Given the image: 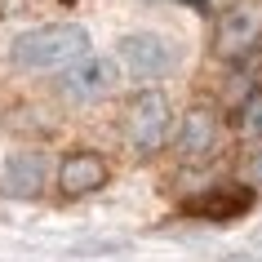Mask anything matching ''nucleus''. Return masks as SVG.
Returning <instances> with one entry per match:
<instances>
[{
    "label": "nucleus",
    "mask_w": 262,
    "mask_h": 262,
    "mask_svg": "<svg viewBox=\"0 0 262 262\" xmlns=\"http://www.w3.org/2000/svg\"><path fill=\"white\" fill-rule=\"evenodd\" d=\"M84 58H89V31L80 23H45L9 45V62L18 71H67Z\"/></svg>",
    "instance_id": "1"
},
{
    "label": "nucleus",
    "mask_w": 262,
    "mask_h": 262,
    "mask_svg": "<svg viewBox=\"0 0 262 262\" xmlns=\"http://www.w3.org/2000/svg\"><path fill=\"white\" fill-rule=\"evenodd\" d=\"M169 138V98L160 89H142L124 107V142L134 156H156Z\"/></svg>",
    "instance_id": "2"
},
{
    "label": "nucleus",
    "mask_w": 262,
    "mask_h": 262,
    "mask_svg": "<svg viewBox=\"0 0 262 262\" xmlns=\"http://www.w3.org/2000/svg\"><path fill=\"white\" fill-rule=\"evenodd\" d=\"M258 45H262V5L258 0H235L231 9L218 14V27H213V54L218 58L245 62Z\"/></svg>",
    "instance_id": "3"
},
{
    "label": "nucleus",
    "mask_w": 262,
    "mask_h": 262,
    "mask_svg": "<svg viewBox=\"0 0 262 262\" xmlns=\"http://www.w3.org/2000/svg\"><path fill=\"white\" fill-rule=\"evenodd\" d=\"M253 209V187L240 182H222V187H205L200 195L182 200V218H200V222H235Z\"/></svg>",
    "instance_id": "4"
},
{
    "label": "nucleus",
    "mask_w": 262,
    "mask_h": 262,
    "mask_svg": "<svg viewBox=\"0 0 262 262\" xmlns=\"http://www.w3.org/2000/svg\"><path fill=\"white\" fill-rule=\"evenodd\" d=\"M218 142H222V120L218 111L205 107V102H195L178 124V156L182 160H191V165H205L218 156Z\"/></svg>",
    "instance_id": "5"
},
{
    "label": "nucleus",
    "mask_w": 262,
    "mask_h": 262,
    "mask_svg": "<svg viewBox=\"0 0 262 262\" xmlns=\"http://www.w3.org/2000/svg\"><path fill=\"white\" fill-rule=\"evenodd\" d=\"M120 62L129 67L134 80H156L173 67V49H169L165 36H151V31H134L120 40Z\"/></svg>",
    "instance_id": "6"
},
{
    "label": "nucleus",
    "mask_w": 262,
    "mask_h": 262,
    "mask_svg": "<svg viewBox=\"0 0 262 262\" xmlns=\"http://www.w3.org/2000/svg\"><path fill=\"white\" fill-rule=\"evenodd\" d=\"M116 84H120V67H116L111 58H98V54H89L84 62H76V67L62 71V94L76 98V102L107 98Z\"/></svg>",
    "instance_id": "7"
},
{
    "label": "nucleus",
    "mask_w": 262,
    "mask_h": 262,
    "mask_svg": "<svg viewBox=\"0 0 262 262\" xmlns=\"http://www.w3.org/2000/svg\"><path fill=\"white\" fill-rule=\"evenodd\" d=\"M107 160L98 151H71L58 169V187L67 195H89V191H102L107 187Z\"/></svg>",
    "instance_id": "8"
},
{
    "label": "nucleus",
    "mask_w": 262,
    "mask_h": 262,
    "mask_svg": "<svg viewBox=\"0 0 262 262\" xmlns=\"http://www.w3.org/2000/svg\"><path fill=\"white\" fill-rule=\"evenodd\" d=\"M45 151H14L9 156V165L0 173V191L14 195V200H31V195H40L45 187Z\"/></svg>",
    "instance_id": "9"
},
{
    "label": "nucleus",
    "mask_w": 262,
    "mask_h": 262,
    "mask_svg": "<svg viewBox=\"0 0 262 262\" xmlns=\"http://www.w3.org/2000/svg\"><path fill=\"white\" fill-rule=\"evenodd\" d=\"M235 129H240L245 138H262V89H253V94L240 102V111H235Z\"/></svg>",
    "instance_id": "10"
},
{
    "label": "nucleus",
    "mask_w": 262,
    "mask_h": 262,
    "mask_svg": "<svg viewBox=\"0 0 262 262\" xmlns=\"http://www.w3.org/2000/svg\"><path fill=\"white\" fill-rule=\"evenodd\" d=\"M245 173H249V182H253V187H262V151L249 156V169H245Z\"/></svg>",
    "instance_id": "11"
},
{
    "label": "nucleus",
    "mask_w": 262,
    "mask_h": 262,
    "mask_svg": "<svg viewBox=\"0 0 262 262\" xmlns=\"http://www.w3.org/2000/svg\"><path fill=\"white\" fill-rule=\"evenodd\" d=\"M191 5H195V9H205V5H209V0H191Z\"/></svg>",
    "instance_id": "12"
}]
</instances>
